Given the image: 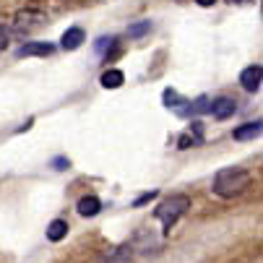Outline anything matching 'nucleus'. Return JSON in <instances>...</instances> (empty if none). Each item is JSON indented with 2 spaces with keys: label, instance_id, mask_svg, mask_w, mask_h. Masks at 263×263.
I'll return each instance as SVG.
<instances>
[{
  "label": "nucleus",
  "instance_id": "1",
  "mask_svg": "<svg viewBox=\"0 0 263 263\" xmlns=\"http://www.w3.org/2000/svg\"><path fill=\"white\" fill-rule=\"evenodd\" d=\"M250 172L242 170V167H227V170H219L216 177H214V187L211 191L219 196V198H235L240 193H245L250 187Z\"/></svg>",
  "mask_w": 263,
  "mask_h": 263
},
{
  "label": "nucleus",
  "instance_id": "2",
  "mask_svg": "<svg viewBox=\"0 0 263 263\" xmlns=\"http://www.w3.org/2000/svg\"><path fill=\"white\" fill-rule=\"evenodd\" d=\"M187 209H191V198H187V196H170V198H164V201L154 209V219L162 221L164 235L172 232V227L180 221V216H182Z\"/></svg>",
  "mask_w": 263,
  "mask_h": 263
},
{
  "label": "nucleus",
  "instance_id": "3",
  "mask_svg": "<svg viewBox=\"0 0 263 263\" xmlns=\"http://www.w3.org/2000/svg\"><path fill=\"white\" fill-rule=\"evenodd\" d=\"M235 109H237V104H235V99H230V97H219V99H214L211 107H209V112H211L216 120H227V118H232V115H235Z\"/></svg>",
  "mask_w": 263,
  "mask_h": 263
},
{
  "label": "nucleus",
  "instance_id": "4",
  "mask_svg": "<svg viewBox=\"0 0 263 263\" xmlns=\"http://www.w3.org/2000/svg\"><path fill=\"white\" fill-rule=\"evenodd\" d=\"M260 79H263L260 65H250V68H245V70L240 73V84H242V89L250 91V94L260 89Z\"/></svg>",
  "mask_w": 263,
  "mask_h": 263
},
{
  "label": "nucleus",
  "instance_id": "5",
  "mask_svg": "<svg viewBox=\"0 0 263 263\" xmlns=\"http://www.w3.org/2000/svg\"><path fill=\"white\" fill-rule=\"evenodd\" d=\"M52 52H55V47H52L50 42H29V45H24V47L18 50L21 58H47V55H52Z\"/></svg>",
  "mask_w": 263,
  "mask_h": 263
},
{
  "label": "nucleus",
  "instance_id": "6",
  "mask_svg": "<svg viewBox=\"0 0 263 263\" xmlns=\"http://www.w3.org/2000/svg\"><path fill=\"white\" fill-rule=\"evenodd\" d=\"M84 40H86L84 29L73 26V29H68V31L63 34V40H60V47H63V50H79V47L84 45Z\"/></svg>",
  "mask_w": 263,
  "mask_h": 263
},
{
  "label": "nucleus",
  "instance_id": "7",
  "mask_svg": "<svg viewBox=\"0 0 263 263\" xmlns=\"http://www.w3.org/2000/svg\"><path fill=\"white\" fill-rule=\"evenodd\" d=\"M123 84H125L123 70L109 68V70H104V73H102V86H104V89H120Z\"/></svg>",
  "mask_w": 263,
  "mask_h": 263
},
{
  "label": "nucleus",
  "instance_id": "8",
  "mask_svg": "<svg viewBox=\"0 0 263 263\" xmlns=\"http://www.w3.org/2000/svg\"><path fill=\"white\" fill-rule=\"evenodd\" d=\"M99 211H102V201L97 196H84L79 201V214L81 216H97Z\"/></svg>",
  "mask_w": 263,
  "mask_h": 263
},
{
  "label": "nucleus",
  "instance_id": "9",
  "mask_svg": "<svg viewBox=\"0 0 263 263\" xmlns=\"http://www.w3.org/2000/svg\"><path fill=\"white\" fill-rule=\"evenodd\" d=\"M130 258H133V248L130 245H120L115 250H109L102 263H130Z\"/></svg>",
  "mask_w": 263,
  "mask_h": 263
},
{
  "label": "nucleus",
  "instance_id": "10",
  "mask_svg": "<svg viewBox=\"0 0 263 263\" xmlns=\"http://www.w3.org/2000/svg\"><path fill=\"white\" fill-rule=\"evenodd\" d=\"M235 141H248V138H255V136H260V120H255V123H245V125H240V128H235Z\"/></svg>",
  "mask_w": 263,
  "mask_h": 263
},
{
  "label": "nucleus",
  "instance_id": "11",
  "mask_svg": "<svg viewBox=\"0 0 263 263\" xmlns=\"http://www.w3.org/2000/svg\"><path fill=\"white\" fill-rule=\"evenodd\" d=\"M65 235H68V221H63V219L50 221V227H47V240L50 242H60Z\"/></svg>",
  "mask_w": 263,
  "mask_h": 263
},
{
  "label": "nucleus",
  "instance_id": "12",
  "mask_svg": "<svg viewBox=\"0 0 263 263\" xmlns=\"http://www.w3.org/2000/svg\"><path fill=\"white\" fill-rule=\"evenodd\" d=\"M45 16L42 13H34V11H26V13H18L16 16V29L18 31H24V29H31V26H36Z\"/></svg>",
  "mask_w": 263,
  "mask_h": 263
},
{
  "label": "nucleus",
  "instance_id": "13",
  "mask_svg": "<svg viewBox=\"0 0 263 263\" xmlns=\"http://www.w3.org/2000/svg\"><path fill=\"white\" fill-rule=\"evenodd\" d=\"M164 104H167V107H175V109H180V104H187V102H185V99H180V94H177V91L167 89V91H164Z\"/></svg>",
  "mask_w": 263,
  "mask_h": 263
},
{
  "label": "nucleus",
  "instance_id": "14",
  "mask_svg": "<svg viewBox=\"0 0 263 263\" xmlns=\"http://www.w3.org/2000/svg\"><path fill=\"white\" fill-rule=\"evenodd\" d=\"M148 29H152V21H141V24H133V26L128 29V34H130V36H143Z\"/></svg>",
  "mask_w": 263,
  "mask_h": 263
},
{
  "label": "nucleus",
  "instance_id": "15",
  "mask_svg": "<svg viewBox=\"0 0 263 263\" xmlns=\"http://www.w3.org/2000/svg\"><path fill=\"white\" fill-rule=\"evenodd\" d=\"M196 141H198V138H196L193 133H185V136H180V138H177V148H191Z\"/></svg>",
  "mask_w": 263,
  "mask_h": 263
},
{
  "label": "nucleus",
  "instance_id": "16",
  "mask_svg": "<svg viewBox=\"0 0 263 263\" xmlns=\"http://www.w3.org/2000/svg\"><path fill=\"white\" fill-rule=\"evenodd\" d=\"M52 167H55V170H68L70 162H68L65 157H55V159H52Z\"/></svg>",
  "mask_w": 263,
  "mask_h": 263
},
{
  "label": "nucleus",
  "instance_id": "17",
  "mask_svg": "<svg viewBox=\"0 0 263 263\" xmlns=\"http://www.w3.org/2000/svg\"><path fill=\"white\" fill-rule=\"evenodd\" d=\"M6 45H8V29H6L3 24H0V52L6 50Z\"/></svg>",
  "mask_w": 263,
  "mask_h": 263
},
{
  "label": "nucleus",
  "instance_id": "18",
  "mask_svg": "<svg viewBox=\"0 0 263 263\" xmlns=\"http://www.w3.org/2000/svg\"><path fill=\"white\" fill-rule=\"evenodd\" d=\"M152 198H157V191H152V193H143L141 198H136V203H133V206H143V203H148Z\"/></svg>",
  "mask_w": 263,
  "mask_h": 263
},
{
  "label": "nucleus",
  "instance_id": "19",
  "mask_svg": "<svg viewBox=\"0 0 263 263\" xmlns=\"http://www.w3.org/2000/svg\"><path fill=\"white\" fill-rule=\"evenodd\" d=\"M196 3H198V6H203V8H209V6H214V3H216V0H196Z\"/></svg>",
  "mask_w": 263,
  "mask_h": 263
},
{
  "label": "nucleus",
  "instance_id": "20",
  "mask_svg": "<svg viewBox=\"0 0 263 263\" xmlns=\"http://www.w3.org/2000/svg\"><path fill=\"white\" fill-rule=\"evenodd\" d=\"M232 3H248V0H232Z\"/></svg>",
  "mask_w": 263,
  "mask_h": 263
}]
</instances>
